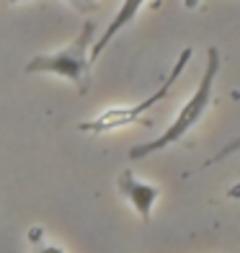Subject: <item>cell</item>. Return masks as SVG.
Returning a JSON list of instances; mask_svg holds the SVG:
<instances>
[{
	"label": "cell",
	"instance_id": "8992f818",
	"mask_svg": "<svg viewBox=\"0 0 240 253\" xmlns=\"http://www.w3.org/2000/svg\"><path fill=\"white\" fill-rule=\"evenodd\" d=\"M238 150H240V137H238V140H233V142H227V145H225V147H222V150L217 153L214 158H209L207 163H204V168H209L212 163H220V160H225L227 155H233V153H238Z\"/></svg>",
	"mask_w": 240,
	"mask_h": 253
},
{
	"label": "cell",
	"instance_id": "7a4b0ae2",
	"mask_svg": "<svg viewBox=\"0 0 240 253\" xmlns=\"http://www.w3.org/2000/svg\"><path fill=\"white\" fill-rule=\"evenodd\" d=\"M96 24L88 21L83 26V31L78 34V39L54 54H39L26 65V73H52L78 83L80 90H85V75H88V47L93 39Z\"/></svg>",
	"mask_w": 240,
	"mask_h": 253
},
{
	"label": "cell",
	"instance_id": "5b68a950",
	"mask_svg": "<svg viewBox=\"0 0 240 253\" xmlns=\"http://www.w3.org/2000/svg\"><path fill=\"white\" fill-rule=\"evenodd\" d=\"M142 5H145V0H124L121 8L117 10V16H114V21L109 24V29H106L104 34H101L98 42L93 44V47H90V60H98L101 52H104V49L109 47V42H111L114 37H117V34H119L124 26H127L129 21H134V16L140 13V8H142Z\"/></svg>",
	"mask_w": 240,
	"mask_h": 253
},
{
	"label": "cell",
	"instance_id": "ba28073f",
	"mask_svg": "<svg viewBox=\"0 0 240 253\" xmlns=\"http://www.w3.org/2000/svg\"><path fill=\"white\" fill-rule=\"evenodd\" d=\"M10 3H18V0H10Z\"/></svg>",
	"mask_w": 240,
	"mask_h": 253
},
{
	"label": "cell",
	"instance_id": "3957f363",
	"mask_svg": "<svg viewBox=\"0 0 240 253\" xmlns=\"http://www.w3.org/2000/svg\"><path fill=\"white\" fill-rule=\"evenodd\" d=\"M191 60V49H184L178 54V60L173 65V70H170V75L163 80V85H160L155 93H150V98H142L137 106L132 109H111V111H104V114H98L96 119H90V122H80V129L83 132H109V129H117V126H124V124H132L140 119V114L145 111H150L155 103H160L168 93H170V88L176 85V80L181 78V73H184V67L186 62Z\"/></svg>",
	"mask_w": 240,
	"mask_h": 253
},
{
	"label": "cell",
	"instance_id": "52a82bcc",
	"mask_svg": "<svg viewBox=\"0 0 240 253\" xmlns=\"http://www.w3.org/2000/svg\"><path fill=\"white\" fill-rule=\"evenodd\" d=\"M41 253H62V251L54 248V246H47V248H41Z\"/></svg>",
	"mask_w": 240,
	"mask_h": 253
},
{
	"label": "cell",
	"instance_id": "277c9868",
	"mask_svg": "<svg viewBox=\"0 0 240 253\" xmlns=\"http://www.w3.org/2000/svg\"><path fill=\"white\" fill-rule=\"evenodd\" d=\"M119 191L129 199V204L137 210V214L142 217V222L150 220V212H153V207H155V202L160 197L158 186L145 183V181H137L132 170H124V173L119 176Z\"/></svg>",
	"mask_w": 240,
	"mask_h": 253
},
{
	"label": "cell",
	"instance_id": "6da1fadb",
	"mask_svg": "<svg viewBox=\"0 0 240 253\" xmlns=\"http://www.w3.org/2000/svg\"><path fill=\"white\" fill-rule=\"evenodd\" d=\"M217 73H220V49L209 47V49H207V70H204V75H201V83H199V88L191 93V98L184 103V109L178 111V117L173 119V124H170L160 137H155L153 142H142V145L132 147L129 158H132V160H142V158L153 155V153H158V150H165L168 145L178 142L181 137L191 129V126H197L199 119L207 114L209 103H212V88H214Z\"/></svg>",
	"mask_w": 240,
	"mask_h": 253
}]
</instances>
